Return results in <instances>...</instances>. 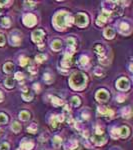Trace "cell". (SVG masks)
I'll list each match as a JSON object with an SVG mask.
<instances>
[{"mask_svg": "<svg viewBox=\"0 0 133 150\" xmlns=\"http://www.w3.org/2000/svg\"><path fill=\"white\" fill-rule=\"evenodd\" d=\"M73 22V18L66 11H59L53 17V25L57 30H64Z\"/></svg>", "mask_w": 133, "mask_h": 150, "instance_id": "cell-1", "label": "cell"}, {"mask_svg": "<svg viewBox=\"0 0 133 150\" xmlns=\"http://www.w3.org/2000/svg\"><path fill=\"white\" fill-rule=\"evenodd\" d=\"M87 83V76L82 72H75L69 78V85L74 90H82Z\"/></svg>", "mask_w": 133, "mask_h": 150, "instance_id": "cell-2", "label": "cell"}, {"mask_svg": "<svg viewBox=\"0 0 133 150\" xmlns=\"http://www.w3.org/2000/svg\"><path fill=\"white\" fill-rule=\"evenodd\" d=\"M73 22L75 23L76 26L83 28L88 24V16L85 13H78L74 17Z\"/></svg>", "mask_w": 133, "mask_h": 150, "instance_id": "cell-3", "label": "cell"}, {"mask_svg": "<svg viewBox=\"0 0 133 150\" xmlns=\"http://www.w3.org/2000/svg\"><path fill=\"white\" fill-rule=\"evenodd\" d=\"M23 23H24L27 27L34 26V25L37 23L36 16L33 15V14H31V13L25 14V15L23 16Z\"/></svg>", "mask_w": 133, "mask_h": 150, "instance_id": "cell-4", "label": "cell"}, {"mask_svg": "<svg viewBox=\"0 0 133 150\" xmlns=\"http://www.w3.org/2000/svg\"><path fill=\"white\" fill-rule=\"evenodd\" d=\"M44 36H45V33H44L43 30L41 29H37V30H34L32 32V40H33L35 43L37 44H42V41L44 39Z\"/></svg>", "mask_w": 133, "mask_h": 150, "instance_id": "cell-5", "label": "cell"}, {"mask_svg": "<svg viewBox=\"0 0 133 150\" xmlns=\"http://www.w3.org/2000/svg\"><path fill=\"white\" fill-rule=\"evenodd\" d=\"M116 87L121 91H127L130 87V82L127 78L122 77V78L118 79L116 82Z\"/></svg>", "mask_w": 133, "mask_h": 150, "instance_id": "cell-6", "label": "cell"}, {"mask_svg": "<svg viewBox=\"0 0 133 150\" xmlns=\"http://www.w3.org/2000/svg\"><path fill=\"white\" fill-rule=\"evenodd\" d=\"M111 16L112 15L109 12L103 10V12L100 14V15L98 16V18H97V21H96L97 25H98V26H102V25H104L107 21H110Z\"/></svg>", "mask_w": 133, "mask_h": 150, "instance_id": "cell-7", "label": "cell"}, {"mask_svg": "<svg viewBox=\"0 0 133 150\" xmlns=\"http://www.w3.org/2000/svg\"><path fill=\"white\" fill-rule=\"evenodd\" d=\"M94 51H95V53H96L99 61L105 64L104 60H106V54H105V49H104L103 46L98 44V45H96L94 47Z\"/></svg>", "mask_w": 133, "mask_h": 150, "instance_id": "cell-8", "label": "cell"}, {"mask_svg": "<svg viewBox=\"0 0 133 150\" xmlns=\"http://www.w3.org/2000/svg\"><path fill=\"white\" fill-rule=\"evenodd\" d=\"M91 141H92V143H94L95 145L100 146V145H103L106 143V137H105L103 134L102 135L95 134L91 137Z\"/></svg>", "mask_w": 133, "mask_h": 150, "instance_id": "cell-9", "label": "cell"}, {"mask_svg": "<svg viewBox=\"0 0 133 150\" xmlns=\"http://www.w3.org/2000/svg\"><path fill=\"white\" fill-rule=\"evenodd\" d=\"M95 97H96V99L98 101H106V100H108V98L110 97V96H109V93L107 92L106 90L100 89V90H98L96 92Z\"/></svg>", "mask_w": 133, "mask_h": 150, "instance_id": "cell-10", "label": "cell"}, {"mask_svg": "<svg viewBox=\"0 0 133 150\" xmlns=\"http://www.w3.org/2000/svg\"><path fill=\"white\" fill-rule=\"evenodd\" d=\"M130 30H131L130 29V25L127 22H120L118 24V31L121 34H124V35L129 34Z\"/></svg>", "mask_w": 133, "mask_h": 150, "instance_id": "cell-11", "label": "cell"}, {"mask_svg": "<svg viewBox=\"0 0 133 150\" xmlns=\"http://www.w3.org/2000/svg\"><path fill=\"white\" fill-rule=\"evenodd\" d=\"M97 111L99 114H101L102 116H106V117H112L114 115V111L110 108H107V107H98Z\"/></svg>", "mask_w": 133, "mask_h": 150, "instance_id": "cell-12", "label": "cell"}, {"mask_svg": "<svg viewBox=\"0 0 133 150\" xmlns=\"http://www.w3.org/2000/svg\"><path fill=\"white\" fill-rule=\"evenodd\" d=\"M78 65L82 69H88V67H89V58L86 55L80 56V58L78 60Z\"/></svg>", "mask_w": 133, "mask_h": 150, "instance_id": "cell-13", "label": "cell"}, {"mask_svg": "<svg viewBox=\"0 0 133 150\" xmlns=\"http://www.w3.org/2000/svg\"><path fill=\"white\" fill-rule=\"evenodd\" d=\"M72 64V56L64 54V57H63L62 61H61V65L63 68L65 69H68Z\"/></svg>", "mask_w": 133, "mask_h": 150, "instance_id": "cell-14", "label": "cell"}, {"mask_svg": "<svg viewBox=\"0 0 133 150\" xmlns=\"http://www.w3.org/2000/svg\"><path fill=\"white\" fill-rule=\"evenodd\" d=\"M65 150H76L78 148V141L77 140H69L66 142V144L64 145Z\"/></svg>", "mask_w": 133, "mask_h": 150, "instance_id": "cell-15", "label": "cell"}, {"mask_svg": "<svg viewBox=\"0 0 133 150\" xmlns=\"http://www.w3.org/2000/svg\"><path fill=\"white\" fill-rule=\"evenodd\" d=\"M103 35H104L105 38L112 39L114 37V35H115V31H114L113 28L107 27V28H105V30H104V32H103Z\"/></svg>", "mask_w": 133, "mask_h": 150, "instance_id": "cell-16", "label": "cell"}, {"mask_svg": "<svg viewBox=\"0 0 133 150\" xmlns=\"http://www.w3.org/2000/svg\"><path fill=\"white\" fill-rule=\"evenodd\" d=\"M21 96H22V99L24 100V101H31L32 98H33V94H32V92L26 88H24V91H23V93Z\"/></svg>", "mask_w": 133, "mask_h": 150, "instance_id": "cell-17", "label": "cell"}, {"mask_svg": "<svg viewBox=\"0 0 133 150\" xmlns=\"http://www.w3.org/2000/svg\"><path fill=\"white\" fill-rule=\"evenodd\" d=\"M33 146H34L33 142L24 140V141H22L20 144V150H31L33 148Z\"/></svg>", "mask_w": 133, "mask_h": 150, "instance_id": "cell-18", "label": "cell"}, {"mask_svg": "<svg viewBox=\"0 0 133 150\" xmlns=\"http://www.w3.org/2000/svg\"><path fill=\"white\" fill-rule=\"evenodd\" d=\"M129 135V128L127 126H122L119 128V137L121 138H126Z\"/></svg>", "mask_w": 133, "mask_h": 150, "instance_id": "cell-19", "label": "cell"}, {"mask_svg": "<svg viewBox=\"0 0 133 150\" xmlns=\"http://www.w3.org/2000/svg\"><path fill=\"white\" fill-rule=\"evenodd\" d=\"M10 43L14 46H18L21 43V38L18 35H14L12 34L10 36Z\"/></svg>", "mask_w": 133, "mask_h": 150, "instance_id": "cell-20", "label": "cell"}, {"mask_svg": "<svg viewBox=\"0 0 133 150\" xmlns=\"http://www.w3.org/2000/svg\"><path fill=\"white\" fill-rule=\"evenodd\" d=\"M62 48V42L60 40H54L51 43V49L54 51H59Z\"/></svg>", "mask_w": 133, "mask_h": 150, "instance_id": "cell-21", "label": "cell"}, {"mask_svg": "<svg viewBox=\"0 0 133 150\" xmlns=\"http://www.w3.org/2000/svg\"><path fill=\"white\" fill-rule=\"evenodd\" d=\"M3 70H4V72H6V73H11V72H13V70H14V65L10 62L5 63V64L3 65Z\"/></svg>", "mask_w": 133, "mask_h": 150, "instance_id": "cell-22", "label": "cell"}, {"mask_svg": "<svg viewBox=\"0 0 133 150\" xmlns=\"http://www.w3.org/2000/svg\"><path fill=\"white\" fill-rule=\"evenodd\" d=\"M5 86L8 88H13L14 85H15V83H14V79L13 77H7V78L5 79Z\"/></svg>", "mask_w": 133, "mask_h": 150, "instance_id": "cell-23", "label": "cell"}, {"mask_svg": "<svg viewBox=\"0 0 133 150\" xmlns=\"http://www.w3.org/2000/svg\"><path fill=\"white\" fill-rule=\"evenodd\" d=\"M121 113H122V116L124 118H130V116H131V108L130 107H125V108L122 109Z\"/></svg>", "mask_w": 133, "mask_h": 150, "instance_id": "cell-24", "label": "cell"}, {"mask_svg": "<svg viewBox=\"0 0 133 150\" xmlns=\"http://www.w3.org/2000/svg\"><path fill=\"white\" fill-rule=\"evenodd\" d=\"M19 118L23 121H27L30 118V113L28 111H21L19 113Z\"/></svg>", "mask_w": 133, "mask_h": 150, "instance_id": "cell-25", "label": "cell"}, {"mask_svg": "<svg viewBox=\"0 0 133 150\" xmlns=\"http://www.w3.org/2000/svg\"><path fill=\"white\" fill-rule=\"evenodd\" d=\"M62 143V138L60 136H58V135H56V136L53 137V145H54V147L56 148H58V147L61 145Z\"/></svg>", "mask_w": 133, "mask_h": 150, "instance_id": "cell-26", "label": "cell"}, {"mask_svg": "<svg viewBox=\"0 0 133 150\" xmlns=\"http://www.w3.org/2000/svg\"><path fill=\"white\" fill-rule=\"evenodd\" d=\"M50 125L52 126L53 128L57 127L58 124H59V121H58V118H57V115H53L52 117L50 118Z\"/></svg>", "mask_w": 133, "mask_h": 150, "instance_id": "cell-27", "label": "cell"}, {"mask_svg": "<svg viewBox=\"0 0 133 150\" xmlns=\"http://www.w3.org/2000/svg\"><path fill=\"white\" fill-rule=\"evenodd\" d=\"M110 135H111V137L113 138V139H117V138H119V128L112 127Z\"/></svg>", "mask_w": 133, "mask_h": 150, "instance_id": "cell-28", "label": "cell"}, {"mask_svg": "<svg viewBox=\"0 0 133 150\" xmlns=\"http://www.w3.org/2000/svg\"><path fill=\"white\" fill-rule=\"evenodd\" d=\"M11 129L13 130V132L18 133L21 130V125L17 122V121H15V122H13L12 125H11Z\"/></svg>", "mask_w": 133, "mask_h": 150, "instance_id": "cell-29", "label": "cell"}, {"mask_svg": "<svg viewBox=\"0 0 133 150\" xmlns=\"http://www.w3.org/2000/svg\"><path fill=\"white\" fill-rule=\"evenodd\" d=\"M71 104L72 106L74 107H78L79 105H80V98L77 97V96H73V97L71 98Z\"/></svg>", "mask_w": 133, "mask_h": 150, "instance_id": "cell-30", "label": "cell"}, {"mask_svg": "<svg viewBox=\"0 0 133 150\" xmlns=\"http://www.w3.org/2000/svg\"><path fill=\"white\" fill-rule=\"evenodd\" d=\"M66 42H67L68 47H76V40L73 38V37H69V38H67Z\"/></svg>", "mask_w": 133, "mask_h": 150, "instance_id": "cell-31", "label": "cell"}, {"mask_svg": "<svg viewBox=\"0 0 133 150\" xmlns=\"http://www.w3.org/2000/svg\"><path fill=\"white\" fill-rule=\"evenodd\" d=\"M43 79H44V81H45L47 84H50L51 82L53 81V77H52V75H51L50 73H45V74H44Z\"/></svg>", "mask_w": 133, "mask_h": 150, "instance_id": "cell-32", "label": "cell"}, {"mask_svg": "<svg viewBox=\"0 0 133 150\" xmlns=\"http://www.w3.org/2000/svg\"><path fill=\"white\" fill-rule=\"evenodd\" d=\"M46 55H44V54H38V55H36V57H35V60H36V62L37 63H42V62H44L46 60Z\"/></svg>", "mask_w": 133, "mask_h": 150, "instance_id": "cell-33", "label": "cell"}, {"mask_svg": "<svg viewBox=\"0 0 133 150\" xmlns=\"http://www.w3.org/2000/svg\"><path fill=\"white\" fill-rule=\"evenodd\" d=\"M93 73H94L95 76H97V77H103L105 75L104 70H102L101 68H98V67L94 70V72H93Z\"/></svg>", "mask_w": 133, "mask_h": 150, "instance_id": "cell-34", "label": "cell"}, {"mask_svg": "<svg viewBox=\"0 0 133 150\" xmlns=\"http://www.w3.org/2000/svg\"><path fill=\"white\" fill-rule=\"evenodd\" d=\"M52 104L54 106H60V105L63 104V101L58 97H52Z\"/></svg>", "mask_w": 133, "mask_h": 150, "instance_id": "cell-35", "label": "cell"}, {"mask_svg": "<svg viewBox=\"0 0 133 150\" xmlns=\"http://www.w3.org/2000/svg\"><path fill=\"white\" fill-rule=\"evenodd\" d=\"M27 131H28V132H30V133H35L37 131V125L35 123L30 124V125L27 127Z\"/></svg>", "mask_w": 133, "mask_h": 150, "instance_id": "cell-36", "label": "cell"}, {"mask_svg": "<svg viewBox=\"0 0 133 150\" xmlns=\"http://www.w3.org/2000/svg\"><path fill=\"white\" fill-rule=\"evenodd\" d=\"M1 25L2 27H5V28H8L10 26V20H9V18H3V19L1 20Z\"/></svg>", "mask_w": 133, "mask_h": 150, "instance_id": "cell-37", "label": "cell"}, {"mask_svg": "<svg viewBox=\"0 0 133 150\" xmlns=\"http://www.w3.org/2000/svg\"><path fill=\"white\" fill-rule=\"evenodd\" d=\"M7 116L6 114L4 113H0V125H3V124H5L7 122Z\"/></svg>", "mask_w": 133, "mask_h": 150, "instance_id": "cell-38", "label": "cell"}, {"mask_svg": "<svg viewBox=\"0 0 133 150\" xmlns=\"http://www.w3.org/2000/svg\"><path fill=\"white\" fill-rule=\"evenodd\" d=\"M28 63H29V58H27V57H21L20 58L19 64L21 65V66H25V65H27Z\"/></svg>", "mask_w": 133, "mask_h": 150, "instance_id": "cell-39", "label": "cell"}, {"mask_svg": "<svg viewBox=\"0 0 133 150\" xmlns=\"http://www.w3.org/2000/svg\"><path fill=\"white\" fill-rule=\"evenodd\" d=\"M36 2L34 1H24V7L25 8H32V7L35 6Z\"/></svg>", "mask_w": 133, "mask_h": 150, "instance_id": "cell-40", "label": "cell"}, {"mask_svg": "<svg viewBox=\"0 0 133 150\" xmlns=\"http://www.w3.org/2000/svg\"><path fill=\"white\" fill-rule=\"evenodd\" d=\"M23 78H24V75L23 73H21V72H16L15 73V79H17V80H23Z\"/></svg>", "mask_w": 133, "mask_h": 150, "instance_id": "cell-41", "label": "cell"}, {"mask_svg": "<svg viewBox=\"0 0 133 150\" xmlns=\"http://www.w3.org/2000/svg\"><path fill=\"white\" fill-rule=\"evenodd\" d=\"M9 144L6 143V142H4V143H2L0 145V150H9Z\"/></svg>", "mask_w": 133, "mask_h": 150, "instance_id": "cell-42", "label": "cell"}, {"mask_svg": "<svg viewBox=\"0 0 133 150\" xmlns=\"http://www.w3.org/2000/svg\"><path fill=\"white\" fill-rule=\"evenodd\" d=\"M5 44V37L3 34L0 33V46H3Z\"/></svg>", "mask_w": 133, "mask_h": 150, "instance_id": "cell-43", "label": "cell"}, {"mask_svg": "<svg viewBox=\"0 0 133 150\" xmlns=\"http://www.w3.org/2000/svg\"><path fill=\"white\" fill-rule=\"evenodd\" d=\"M33 89L36 92H40V90H41V88H40V85H39L38 83H36V84H34L33 85Z\"/></svg>", "mask_w": 133, "mask_h": 150, "instance_id": "cell-44", "label": "cell"}, {"mask_svg": "<svg viewBox=\"0 0 133 150\" xmlns=\"http://www.w3.org/2000/svg\"><path fill=\"white\" fill-rule=\"evenodd\" d=\"M125 98H126V96H125V95H118V96H117V100H118L119 102L124 101Z\"/></svg>", "mask_w": 133, "mask_h": 150, "instance_id": "cell-45", "label": "cell"}, {"mask_svg": "<svg viewBox=\"0 0 133 150\" xmlns=\"http://www.w3.org/2000/svg\"><path fill=\"white\" fill-rule=\"evenodd\" d=\"M82 116H83V118L84 119H86V120H87L88 118H89V113H88V112H82Z\"/></svg>", "mask_w": 133, "mask_h": 150, "instance_id": "cell-46", "label": "cell"}, {"mask_svg": "<svg viewBox=\"0 0 133 150\" xmlns=\"http://www.w3.org/2000/svg\"><path fill=\"white\" fill-rule=\"evenodd\" d=\"M28 70H29V71L31 72V73H35V72H37V70L35 69V67H34V66L29 67V68H28Z\"/></svg>", "mask_w": 133, "mask_h": 150, "instance_id": "cell-47", "label": "cell"}, {"mask_svg": "<svg viewBox=\"0 0 133 150\" xmlns=\"http://www.w3.org/2000/svg\"><path fill=\"white\" fill-rule=\"evenodd\" d=\"M7 3H9V1H0V7H4V6H6V4Z\"/></svg>", "mask_w": 133, "mask_h": 150, "instance_id": "cell-48", "label": "cell"}, {"mask_svg": "<svg viewBox=\"0 0 133 150\" xmlns=\"http://www.w3.org/2000/svg\"><path fill=\"white\" fill-rule=\"evenodd\" d=\"M2 99H3V94H2V92L0 91V102L2 101Z\"/></svg>", "mask_w": 133, "mask_h": 150, "instance_id": "cell-49", "label": "cell"}]
</instances>
